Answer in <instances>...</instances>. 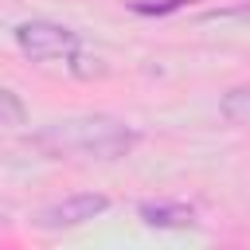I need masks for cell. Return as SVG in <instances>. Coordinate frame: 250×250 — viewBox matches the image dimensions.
Masks as SVG:
<instances>
[{
    "label": "cell",
    "instance_id": "cell-1",
    "mask_svg": "<svg viewBox=\"0 0 250 250\" xmlns=\"http://www.w3.org/2000/svg\"><path fill=\"white\" fill-rule=\"evenodd\" d=\"M137 145V129H129L117 117L90 113V117H66L51 121L43 133H35V148L47 156H86V160H117Z\"/></svg>",
    "mask_w": 250,
    "mask_h": 250
},
{
    "label": "cell",
    "instance_id": "cell-2",
    "mask_svg": "<svg viewBox=\"0 0 250 250\" xmlns=\"http://www.w3.org/2000/svg\"><path fill=\"white\" fill-rule=\"evenodd\" d=\"M16 43L27 59L51 62V59H70L78 51V31L51 23V20H27V23L16 27Z\"/></svg>",
    "mask_w": 250,
    "mask_h": 250
},
{
    "label": "cell",
    "instance_id": "cell-3",
    "mask_svg": "<svg viewBox=\"0 0 250 250\" xmlns=\"http://www.w3.org/2000/svg\"><path fill=\"white\" fill-rule=\"evenodd\" d=\"M105 207H109L105 195H98V191H78V195H66V199H55V203L39 207V211H35V227H43V230H70V227L90 223V219L102 215Z\"/></svg>",
    "mask_w": 250,
    "mask_h": 250
},
{
    "label": "cell",
    "instance_id": "cell-4",
    "mask_svg": "<svg viewBox=\"0 0 250 250\" xmlns=\"http://www.w3.org/2000/svg\"><path fill=\"white\" fill-rule=\"evenodd\" d=\"M137 215L145 227H156V230H184L195 223V211L188 203H172V199H145L137 207Z\"/></svg>",
    "mask_w": 250,
    "mask_h": 250
},
{
    "label": "cell",
    "instance_id": "cell-5",
    "mask_svg": "<svg viewBox=\"0 0 250 250\" xmlns=\"http://www.w3.org/2000/svg\"><path fill=\"white\" fill-rule=\"evenodd\" d=\"M23 121H27V105L20 102L16 90L0 86V129H16V125H23Z\"/></svg>",
    "mask_w": 250,
    "mask_h": 250
},
{
    "label": "cell",
    "instance_id": "cell-6",
    "mask_svg": "<svg viewBox=\"0 0 250 250\" xmlns=\"http://www.w3.org/2000/svg\"><path fill=\"white\" fill-rule=\"evenodd\" d=\"M219 109H223V117H230V121H250V82L227 90L223 102H219Z\"/></svg>",
    "mask_w": 250,
    "mask_h": 250
},
{
    "label": "cell",
    "instance_id": "cell-7",
    "mask_svg": "<svg viewBox=\"0 0 250 250\" xmlns=\"http://www.w3.org/2000/svg\"><path fill=\"white\" fill-rule=\"evenodd\" d=\"M207 20H242V23H250V0H246V4H234V8L207 12Z\"/></svg>",
    "mask_w": 250,
    "mask_h": 250
}]
</instances>
